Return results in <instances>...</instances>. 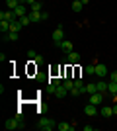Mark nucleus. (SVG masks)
Returning <instances> with one entry per match:
<instances>
[{
	"label": "nucleus",
	"mask_w": 117,
	"mask_h": 131,
	"mask_svg": "<svg viewBox=\"0 0 117 131\" xmlns=\"http://www.w3.org/2000/svg\"><path fill=\"white\" fill-rule=\"evenodd\" d=\"M37 129H41V131H53V129H57V121L51 119V117H41V119L37 121Z\"/></svg>",
	"instance_id": "1"
},
{
	"label": "nucleus",
	"mask_w": 117,
	"mask_h": 131,
	"mask_svg": "<svg viewBox=\"0 0 117 131\" xmlns=\"http://www.w3.org/2000/svg\"><path fill=\"white\" fill-rule=\"evenodd\" d=\"M62 39H64V29H62V26H57V29L53 31V43L59 47Z\"/></svg>",
	"instance_id": "2"
},
{
	"label": "nucleus",
	"mask_w": 117,
	"mask_h": 131,
	"mask_svg": "<svg viewBox=\"0 0 117 131\" xmlns=\"http://www.w3.org/2000/svg\"><path fill=\"white\" fill-rule=\"evenodd\" d=\"M107 74H109L107 67L103 65V63H96V77H98V78H106Z\"/></svg>",
	"instance_id": "3"
},
{
	"label": "nucleus",
	"mask_w": 117,
	"mask_h": 131,
	"mask_svg": "<svg viewBox=\"0 0 117 131\" xmlns=\"http://www.w3.org/2000/svg\"><path fill=\"white\" fill-rule=\"evenodd\" d=\"M4 20H6V22H14V20H18V18H16V14H14V10H2V12H0V22H4Z\"/></svg>",
	"instance_id": "4"
},
{
	"label": "nucleus",
	"mask_w": 117,
	"mask_h": 131,
	"mask_svg": "<svg viewBox=\"0 0 117 131\" xmlns=\"http://www.w3.org/2000/svg\"><path fill=\"white\" fill-rule=\"evenodd\" d=\"M103 102V94L101 92H96V94H90V104H96V106H101Z\"/></svg>",
	"instance_id": "5"
},
{
	"label": "nucleus",
	"mask_w": 117,
	"mask_h": 131,
	"mask_svg": "<svg viewBox=\"0 0 117 131\" xmlns=\"http://www.w3.org/2000/svg\"><path fill=\"white\" fill-rule=\"evenodd\" d=\"M59 47H61V49L64 51V53H72V51H74V45H72V41H68V39H62Z\"/></svg>",
	"instance_id": "6"
},
{
	"label": "nucleus",
	"mask_w": 117,
	"mask_h": 131,
	"mask_svg": "<svg viewBox=\"0 0 117 131\" xmlns=\"http://www.w3.org/2000/svg\"><path fill=\"white\" fill-rule=\"evenodd\" d=\"M14 14H16V18H22V16H28L29 10L25 8V4H20L18 8H14Z\"/></svg>",
	"instance_id": "7"
},
{
	"label": "nucleus",
	"mask_w": 117,
	"mask_h": 131,
	"mask_svg": "<svg viewBox=\"0 0 117 131\" xmlns=\"http://www.w3.org/2000/svg\"><path fill=\"white\" fill-rule=\"evenodd\" d=\"M4 127H6L8 131H12V129H20V123H18L16 117H12V119H8V121L4 123Z\"/></svg>",
	"instance_id": "8"
},
{
	"label": "nucleus",
	"mask_w": 117,
	"mask_h": 131,
	"mask_svg": "<svg viewBox=\"0 0 117 131\" xmlns=\"http://www.w3.org/2000/svg\"><path fill=\"white\" fill-rule=\"evenodd\" d=\"M76 123H67V121H61V123H57V129L59 131H72Z\"/></svg>",
	"instance_id": "9"
},
{
	"label": "nucleus",
	"mask_w": 117,
	"mask_h": 131,
	"mask_svg": "<svg viewBox=\"0 0 117 131\" xmlns=\"http://www.w3.org/2000/svg\"><path fill=\"white\" fill-rule=\"evenodd\" d=\"M67 61H68V65H76L78 61H80V55H78L76 51H72V53H67Z\"/></svg>",
	"instance_id": "10"
},
{
	"label": "nucleus",
	"mask_w": 117,
	"mask_h": 131,
	"mask_svg": "<svg viewBox=\"0 0 117 131\" xmlns=\"http://www.w3.org/2000/svg\"><path fill=\"white\" fill-rule=\"evenodd\" d=\"M84 114H86V115H96V114H98V106L88 102V104H86V108H84Z\"/></svg>",
	"instance_id": "11"
},
{
	"label": "nucleus",
	"mask_w": 117,
	"mask_h": 131,
	"mask_svg": "<svg viewBox=\"0 0 117 131\" xmlns=\"http://www.w3.org/2000/svg\"><path fill=\"white\" fill-rule=\"evenodd\" d=\"M100 114L103 115L106 119H109V117H111V115H113V106H103V108L100 110Z\"/></svg>",
	"instance_id": "12"
},
{
	"label": "nucleus",
	"mask_w": 117,
	"mask_h": 131,
	"mask_svg": "<svg viewBox=\"0 0 117 131\" xmlns=\"http://www.w3.org/2000/svg\"><path fill=\"white\" fill-rule=\"evenodd\" d=\"M67 94H68V90L62 86V84H59V86H57V90H55V96H57V98H64Z\"/></svg>",
	"instance_id": "13"
},
{
	"label": "nucleus",
	"mask_w": 117,
	"mask_h": 131,
	"mask_svg": "<svg viewBox=\"0 0 117 131\" xmlns=\"http://www.w3.org/2000/svg\"><path fill=\"white\" fill-rule=\"evenodd\" d=\"M2 39H4V41H16V39H18V31H8V33H2Z\"/></svg>",
	"instance_id": "14"
},
{
	"label": "nucleus",
	"mask_w": 117,
	"mask_h": 131,
	"mask_svg": "<svg viewBox=\"0 0 117 131\" xmlns=\"http://www.w3.org/2000/svg\"><path fill=\"white\" fill-rule=\"evenodd\" d=\"M22 22H20V18H18V20H14V22H10V31H20V29H22Z\"/></svg>",
	"instance_id": "15"
},
{
	"label": "nucleus",
	"mask_w": 117,
	"mask_h": 131,
	"mask_svg": "<svg viewBox=\"0 0 117 131\" xmlns=\"http://www.w3.org/2000/svg\"><path fill=\"white\" fill-rule=\"evenodd\" d=\"M107 94H111V96H117V82H107Z\"/></svg>",
	"instance_id": "16"
},
{
	"label": "nucleus",
	"mask_w": 117,
	"mask_h": 131,
	"mask_svg": "<svg viewBox=\"0 0 117 131\" xmlns=\"http://www.w3.org/2000/svg\"><path fill=\"white\" fill-rule=\"evenodd\" d=\"M29 18H31V24H37L43 20V16H41V12H29Z\"/></svg>",
	"instance_id": "17"
},
{
	"label": "nucleus",
	"mask_w": 117,
	"mask_h": 131,
	"mask_svg": "<svg viewBox=\"0 0 117 131\" xmlns=\"http://www.w3.org/2000/svg\"><path fill=\"white\" fill-rule=\"evenodd\" d=\"M96 86H98V92H101V94L107 92V82L106 80H98V82H96Z\"/></svg>",
	"instance_id": "18"
},
{
	"label": "nucleus",
	"mask_w": 117,
	"mask_h": 131,
	"mask_svg": "<svg viewBox=\"0 0 117 131\" xmlns=\"http://www.w3.org/2000/svg\"><path fill=\"white\" fill-rule=\"evenodd\" d=\"M86 94H96L98 92V86H96V82H90V84H86Z\"/></svg>",
	"instance_id": "19"
},
{
	"label": "nucleus",
	"mask_w": 117,
	"mask_h": 131,
	"mask_svg": "<svg viewBox=\"0 0 117 131\" xmlns=\"http://www.w3.org/2000/svg\"><path fill=\"white\" fill-rule=\"evenodd\" d=\"M84 72H86L88 77L96 74V63H94V65H86V67H84Z\"/></svg>",
	"instance_id": "20"
},
{
	"label": "nucleus",
	"mask_w": 117,
	"mask_h": 131,
	"mask_svg": "<svg viewBox=\"0 0 117 131\" xmlns=\"http://www.w3.org/2000/svg\"><path fill=\"white\" fill-rule=\"evenodd\" d=\"M6 6H8V10H14L20 6V0H6Z\"/></svg>",
	"instance_id": "21"
},
{
	"label": "nucleus",
	"mask_w": 117,
	"mask_h": 131,
	"mask_svg": "<svg viewBox=\"0 0 117 131\" xmlns=\"http://www.w3.org/2000/svg\"><path fill=\"white\" fill-rule=\"evenodd\" d=\"M0 31H2V33L10 31V22H6V20H4V22H0Z\"/></svg>",
	"instance_id": "22"
},
{
	"label": "nucleus",
	"mask_w": 117,
	"mask_h": 131,
	"mask_svg": "<svg viewBox=\"0 0 117 131\" xmlns=\"http://www.w3.org/2000/svg\"><path fill=\"white\" fill-rule=\"evenodd\" d=\"M62 86L67 88L68 92H70V90H72L74 88V80H70V78H67V80H62Z\"/></svg>",
	"instance_id": "23"
},
{
	"label": "nucleus",
	"mask_w": 117,
	"mask_h": 131,
	"mask_svg": "<svg viewBox=\"0 0 117 131\" xmlns=\"http://www.w3.org/2000/svg\"><path fill=\"white\" fill-rule=\"evenodd\" d=\"M29 12H43V4H41V2H35V4H31Z\"/></svg>",
	"instance_id": "24"
},
{
	"label": "nucleus",
	"mask_w": 117,
	"mask_h": 131,
	"mask_svg": "<svg viewBox=\"0 0 117 131\" xmlns=\"http://www.w3.org/2000/svg\"><path fill=\"white\" fill-rule=\"evenodd\" d=\"M82 2H80V0H74L72 2V12H82Z\"/></svg>",
	"instance_id": "25"
},
{
	"label": "nucleus",
	"mask_w": 117,
	"mask_h": 131,
	"mask_svg": "<svg viewBox=\"0 0 117 131\" xmlns=\"http://www.w3.org/2000/svg\"><path fill=\"white\" fill-rule=\"evenodd\" d=\"M20 22H22V26H23V27L29 26V24H31V18H29V14H28V16H22V18H20Z\"/></svg>",
	"instance_id": "26"
},
{
	"label": "nucleus",
	"mask_w": 117,
	"mask_h": 131,
	"mask_svg": "<svg viewBox=\"0 0 117 131\" xmlns=\"http://www.w3.org/2000/svg\"><path fill=\"white\" fill-rule=\"evenodd\" d=\"M16 119H18V123H20V129H23V127H25V119H23V115H22V114H18V115H16Z\"/></svg>",
	"instance_id": "27"
},
{
	"label": "nucleus",
	"mask_w": 117,
	"mask_h": 131,
	"mask_svg": "<svg viewBox=\"0 0 117 131\" xmlns=\"http://www.w3.org/2000/svg\"><path fill=\"white\" fill-rule=\"evenodd\" d=\"M68 94H70V96H80V94H84V92L80 90V88H76V86H74V88H72V90H70Z\"/></svg>",
	"instance_id": "28"
},
{
	"label": "nucleus",
	"mask_w": 117,
	"mask_h": 131,
	"mask_svg": "<svg viewBox=\"0 0 117 131\" xmlns=\"http://www.w3.org/2000/svg\"><path fill=\"white\" fill-rule=\"evenodd\" d=\"M28 57H29V61H33L35 57H37V53H35V51H28Z\"/></svg>",
	"instance_id": "29"
},
{
	"label": "nucleus",
	"mask_w": 117,
	"mask_h": 131,
	"mask_svg": "<svg viewBox=\"0 0 117 131\" xmlns=\"http://www.w3.org/2000/svg\"><path fill=\"white\" fill-rule=\"evenodd\" d=\"M33 63H35V65H39V63H43V57H41V55H37V57L33 59Z\"/></svg>",
	"instance_id": "30"
},
{
	"label": "nucleus",
	"mask_w": 117,
	"mask_h": 131,
	"mask_svg": "<svg viewBox=\"0 0 117 131\" xmlns=\"http://www.w3.org/2000/svg\"><path fill=\"white\" fill-rule=\"evenodd\" d=\"M109 78H111V80H113V82H117V71H113V72H111V74H109Z\"/></svg>",
	"instance_id": "31"
},
{
	"label": "nucleus",
	"mask_w": 117,
	"mask_h": 131,
	"mask_svg": "<svg viewBox=\"0 0 117 131\" xmlns=\"http://www.w3.org/2000/svg\"><path fill=\"white\" fill-rule=\"evenodd\" d=\"M41 16H43V20H49V12L43 10V12H41Z\"/></svg>",
	"instance_id": "32"
},
{
	"label": "nucleus",
	"mask_w": 117,
	"mask_h": 131,
	"mask_svg": "<svg viewBox=\"0 0 117 131\" xmlns=\"http://www.w3.org/2000/svg\"><path fill=\"white\" fill-rule=\"evenodd\" d=\"M84 131H94V125H84Z\"/></svg>",
	"instance_id": "33"
},
{
	"label": "nucleus",
	"mask_w": 117,
	"mask_h": 131,
	"mask_svg": "<svg viewBox=\"0 0 117 131\" xmlns=\"http://www.w3.org/2000/svg\"><path fill=\"white\" fill-rule=\"evenodd\" d=\"M35 2H37V0H25V4H29V6H31V4H35Z\"/></svg>",
	"instance_id": "34"
},
{
	"label": "nucleus",
	"mask_w": 117,
	"mask_h": 131,
	"mask_svg": "<svg viewBox=\"0 0 117 131\" xmlns=\"http://www.w3.org/2000/svg\"><path fill=\"white\" fill-rule=\"evenodd\" d=\"M113 115H117V106H113Z\"/></svg>",
	"instance_id": "35"
},
{
	"label": "nucleus",
	"mask_w": 117,
	"mask_h": 131,
	"mask_svg": "<svg viewBox=\"0 0 117 131\" xmlns=\"http://www.w3.org/2000/svg\"><path fill=\"white\" fill-rule=\"evenodd\" d=\"M80 2H82V4L86 6V4H88V2H90V0H80Z\"/></svg>",
	"instance_id": "36"
},
{
	"label": "nucleus",
	"mask_w": 117,
	"mask_h": 131,
	"mask_svg": "<svg viewBox=\"0 0 117 131\" xmlns=\"http://www.w3.org/2000/svg\"><path fill=\"white\" fill-rule=\"evenodd\" d=\"M72 2H74V0H72Z\"/></svg>",
	"instance_id": "37"
}]
</instances>
